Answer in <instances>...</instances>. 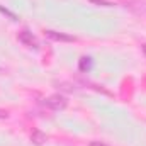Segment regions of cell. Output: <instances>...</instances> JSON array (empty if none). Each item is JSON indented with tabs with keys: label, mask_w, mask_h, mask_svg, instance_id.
<instances>
[{
	"label": "cell",
	"mask_w": 146,
	"mask_h": 146,
	"mask_svg": "<svg viewBox=\"0 0 146 146\" xmlns=\"http://www.w3.org/2000/svg\"><path fill=\"white\" fill-rule=\"evenodd\" d=\"M44 104L49 107V109L53 110H61L66 107V99L63 97V95H51V97H48L46 100H44Z\"/></svg>",
	"instance_id": "obj_1"
},
{
	"label": "cell",
	"mask_w": 146,
	"mask_h": 146,
	"mask_svg": "<svg viewBox=\"0 0 146 146\" xmlns=\"http://www.w3.org/2000/svg\"><path fill=\"white\" fill-rule=\"evenodd\" d=\"M19 41H21L24 46H27V48H36L37 46L36 37L33 36L29 31H22V33H19Z\"/></svg>",
	"instance_id": "obj_2"
},
{
	"label": "cell",
	"mask_w": 146,
	"mask_h": 146,
	"mask_svg": "<svg viewBox=\"0 0 146 146\" xmlns=\"http://www.w3.org/2000/svg\"><path fill=\"white\" fill-rule=\"evenodd\" d=\"M126 7L136 14H146V2H129L126 3Z\"/></svg>",
	"instance_id": "obj_3"
},
{
	"label": "cell",
	"mask_w": 146,
	"mask_h": 146,
	"mask_svg": "<svg viewBox=\"0 0 146 146\" xmlns=\"http://www.w3.org/2000/svg\"><path fill=\"white\" fill-rule=\"evenodd\" d=\"M46 134L44 133H41V131H33V134H31V141L34 143V145H44L46 143Z\"/></svg>",
	"instance_id": "obj_4"
},
{
	"label": "cell",
	"mask_w": 146,
	"mask_h": 146,
	"mask_svg": "<svg viewBox=\"0 0 146 146\" xmlns=\"http://www.w3.org/2000/svg\"><path fill=\"white\" fill-rule=\"evenodd\" d=\"M46 36L54 39V41H73L72 36H66V34H61V33H56V31H46Z\"/></svg>",
	"instance_id": "obj_5"
},
{
	"label": "cell",
	"mask_w": 146,
	"mask_h": 146,
	"mask_svg": "<svg viewBox=\"0 0 146 146\" xmlns=\"http://www.w3.org/2000/svg\"><path fill=\"white\" fill-rule=\"evenodd\" d=\"M88 2H92L94 5H100V7H112L114 5V2H110V0H88Z\"/></svg>",
	"instance_id": "obj_6"
},
{
	"label": "cell",
	"mask_w": 146,
	"mask_h": 146,
	"mask_svg": "<svg viewBox=\"0 0 146 146\" xmlns=\"http://www.w3.org/2000/svg\"><path fill=\"white\" fill-rule=\"evenodd\" d=\"M80 68H82V70H85V68L88 70V68H90V58H82V61H80Z\"/></svg>",
	"instance_id": "obj_7"
},
{
	"label": "cell",
	"mask_w": 146,
	"mask_h": 146,
	"mask_svg": "<svg viewBox=\"0 0 146 146\" xmlns=\"http://www.w3.org/2000/svg\"><path fill=\"white\" fill-rule=\"evenodd\" d=\"M88 146H107V145H104V143H100V141H92Z\"/></svg>",
	"instance_id": "obj_8"
},
{
	"label": "cell",
	"mask_w": 146,
	"mask_h": 146,
	"mask_svg": "<svg viewBox=\"0 0 146 146\" xmlns=\"http://www.w3.org/2000/svg\"><path fill=\"white\" fill-rule=\"evenodd\" d=\"M7 117H9L7 110H0V119H7Z\"/></svg>",
	"instance_id": "obj_9"
}]
</instances>
